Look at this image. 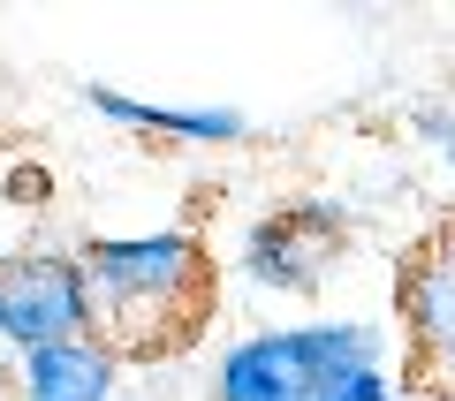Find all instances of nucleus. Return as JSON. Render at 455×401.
Masks as SVG:
<instances>
[{"label": "nucleus", "mask_w": 455, "mask_h": 401, "mask_svg": "<svg viewBox=\"0 0 455 401\" xmlns=\"http://www.w3.org/2000/svg\"><path fill=\"white\" fill-rule=\"evenodd\" d=\"M84 273L99 303V341L114 356H167L190 349V334L212 311V265L190 227H152V235H92Z\"/></svg>", "instance_id": "obj_1"}, {"label": "nucleus", "mask_w": 455, "mask_h": 401, "mask_svg": "<svg viewBox=\"0 0 455 401\" xmlns=\"http://www.w3.org/2000/svg\"><path fill=\"white\" fill-rule=\"evenodd\" d=\"M99 334L92 273L76 250H8L0 257V341L16 356L53 349V341Z\"/></svg>", "instance_id": "obj_2"}, {"label": "nucleus", "mask_w": 455, "mask_h": 401, "mask_svg": "<svg viewBox=\"0 0 455 401\" xmlns=\"http://www.w3.org/2000/svg\"><path fill=\"white\" fill-rule=\"evenodd\" d=\"M341 242H349V220L326 197H304V205H281L266 220H251L243 235V280L266 295H311L326 273H334Z\"/></svg>", "instance_id": "obj_3"}, {"label": "nucleus", "mask_w": 455, "mask_h": 401, "mask_svg": "<svg viewBox=\"0 0 455 401\" xmlns=\"http://www.w3.org/2000/svg\"><path fill=\"white\" fill-rule=\"evenodd\" d=\"M403 318H410V364L433 394H455V227H440L403 273Z\"/></svg>", "instance_id": "obj_4"}, {"label": "nucleus", "mask_w": 455, "mask_h": 401, "mask_svg": "<svg viewBox=\"0 0 455 401\" xmlns=\"http://www.w3.org/2000/svg\"><path fill=\"white\" fill-rule=\"evenodd\" d=\"M289 334L311 371V401H395V371L379 364L372 318H304Z\"/></svg>", "instance_id": "obj_5"}, {"label": "nucleus", "mask_w": 455, "mask_h": 401, "mask_svg": "<svg viewBox=\"0 0 455 401\" xmlns=\"http://www.w3.org/2000/svg\"><path fill=\"white\" fill-rule=\"evenodd\" d=\"M205 401H311V371H304V356H296V334L274 326V334L228 341L220 364H212Z\"/></svg>", "instance_id": "obj_6"}, {"label": "nucleus", "mask_w": 455, "mask_h": 401, "mask_svg": "<svg viewBox=\"0 0 455 401\" xmlns=\"http://www.w3.org/2000/svg\"><path fill=\"white\" fill-rule=\"evenodd\" d=\"M16 401H122V356L99 334L16 356Z\"/></svg>", "instance_id": "obj_7"}, {"label": "nucleus", "mask_w": 455, "mask_h": 401, "mask_svg": "<svg viewBox=\"0 0 455 401\" xmlns=\"http://www.w3.org/2000/svg\"><path fill=\"white\" fill-rule=\"evenodd\" d=\"M84 106L114 129H145V137H175V145H235V137H251V122L235 106H152V98L114 91V83H92Z\"/></svg>", "instance_id": "obj_8"}, {"label": "nucleus", "mask_w": 455, "mask_h": 401, "mask_svg": "<svg viewBox=\"0 0 455 401\" xmlns=\"http://www.w3.org/2000/svg\"><path fill=\"white\" fill-rule=\"evenodd\" d=\"M0 197H8V205H46L53 197V175L38 160H16V167H0Z\"/></svg>", "instance_id": "obj_9"}, {"label": "nucleus", "mask_w": 455, "mask_h": 401, "mask_svg": "<svg viewBox=\"0 0 455 401\" xmlns=\"http://www.w3.org/2000/svg\"><path fill=\"white\" fill-rule=\"evenodd\" d=\"M418 137L440 152V167H448V182H455V106H418Z\"/></svg>", "instance_id": "obj_10"}]
</instances>
